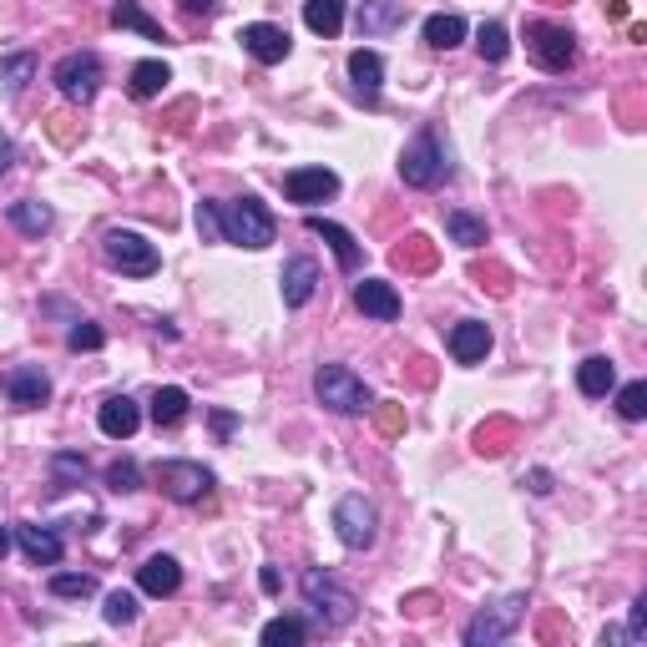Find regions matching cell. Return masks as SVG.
<instances>
[{"label":"cell","instance_id":"ba28073f","mask_svg":"<svg viewBox=\"0 0 647 647\" xmlns=\"http://www.w3.org/2000/svg\"><path fill=\"white\" fill-rule=\"evenodd\" d=\"M157 486H163L167 501L198 506V501L213 496V471L203 461H163L157 465Z\"/></svg>","mask_w":647,"mask_h":647},{"label":"cell","instance_id":"6da1fadb","mask_svg":"<svg viewBox=\"0 0 647 647\" xmlns=\"http://www.w3.org/2000/svg\"><path fill=\"white\" fill-rule=\"evenodd\" d=\"M218 228H223V243H238V248H268L278 238V223L264 203L243 193L233 203H218Z\"/></svg>","mask_w":647,"mask_h":647},{"label":"cell","instance_id":"f1b7e54d","mask_svg":"<svg viewBox=\"0 0 647 647\" xmlns=\"http://www.w3.org/2000/svg\"><path fill=\"white\" fill-rule=\"evenodd\" d=\"M461 41H465V21H461V16L440 11V16H430V21H425V46H430V51H455Z\"/></svg>","mask_w":647,"mask_h":647},{"label":"cell","instance_id":"e575fe53","mask_svg":"<svg viewBox=\"0 0 647 647\" xmlns=\"http://www.w3.org/2000/svg\"><path fill=\"white\" fill-rule=\"evenodd\" d=\"M51 597H97V577H87V571H56Z\"/></svg>","mask_w":647,"mask_h":647},{"label":"cell","instance_id":"d590c367","mask_svg":"<svg viewBox=\"0 0 647 647\" xmlns=\"http://www.w3.org/2000/svg\"><path fill=\"white\" fill-rule=\"evenodd\" d=\"M617 415L623 420H647V384L643 380H633V384H623V390H617Z\"/></svg>","mask_w":647,"mask_h":647},{"label":"cell","instance_id":"30bf717a","mask_svg":"<svg viewBox=\"0 0 647 647\" xmlns=\"http://www.w3.org/2000/svg\"><path fill=\"white\" fill-rule=\"evenodd\" d=\"M334 531H340V541L350 551H370L374 537H380V511H374L364 496H344V501L334 506Z\"/></svg>","mask_w":647,"mask_h":647},{"label":"cell","instance_id":"1f68e13d","mask_svg":"<svg viewBox=\"0 0 647 647\" xmlns=\"http://www.w3.org/2000/svg\"><path fill=\"white\" fill-rule=\"evenodd\" d=\"M264 647H298L308 637V627L298 623V617H274V623H264Z\"/></svg>","mask_w":647,"mask_h":647},{"label":"cell","instance_id":"603a6c76","mask_svg":"<svg viewBox=\"0 0 647 647\" xmlns=\"http://www.w3.org/2000/svg\"><path fill=\"white\" fill-rule=\"evenodd\" d=\"M612 384H617V364L607 360V354H592V360H581V364H577V390H581L587 400L612 395Z\"/></svg>","mask_w":647,"mask_h":647},{"label":"cell","instance_id":"9c48e42d","mask_svg":"<svg viewBox=\"0 0 647 647\" xmlns=\"http://www.w3.org/2000/svg\"><path fill=\"white\" fill-rule=\"evenodd\" d=\"M527 51L537 56L541 71H567L577 61V36L557 21H531L527 26Z\"/></svg>","mask_w":647,"mask_h":647},{"label":"cell","instance_id":"d4e9b609","mask_svg":"<svg viewBox=\"0 0 647 647\" xmlns=\"http://www.w3.org/2000/svg\"><path fill=\"white\" fill-rule=\"evenodd\" d=\"M187 410H193V400H187L183 384H167V390H157L153 395V425L157 430H173L187 420Z\"/></svg>","mask_w":647,"mask_h":647},{"label":"cell","instance_id":"7c38bea8","mask_svg":"<svg viewBox=\"0 0 647 647\" xmlns=\"http://www.w3.org/2000/svg\"><path fill=\"white\" fill-rule=\"evenodd\" d=\"M238 41H243V51H248L253 61H258V67H278V61H288V51H294L288 31H284V26H274V21H253V26H243Z\"/></svg>","mask_w":647,"mask_h":647},{"label":"cell","instance_id":"f35d334b","mask_svg":"<svg viewBox=\"0 0 647 647\" xmlns=\"http://www.w3.org/2000/svg\"><path fill=\"white\" fill-rule=\"evenodd\" d=\"M107 623L111 627H133L137 623V597L133 592H111L107 597Z\"/></svg>","mask_w":647,"mask_h":647},{"label":"cell","instance_id":"8992f818","mask_svg":"<svg viewBox=\"0 0 647 647\" xmlns=\"http://www.w3.org/2000/svg\"><path fill=\"white\" fill-rule=\"evenodd\" d=\"M400 177L410 187H440L450 177V163H445V147H440L435 133H415V143L400 153Z\"/></svg>","mask_w":647,"mask_h":647},{"label":"cell","instance_id":"cb8c5ba5","mask_svg":"<svg viewBox=\"0 0 647 647\" xmlns=\"http://www.w3.org/2000/svg\"><path fill=\"white\" fill-rule=\"evenodd\" d=\"M6 218H11V228L26 233V238H46V233L56 228V213L46 208V203H36V198L11 203V208H6Z\"/></svg>","mask_w":647,"mask_h":647},{"label":"cell","instance_id":"bcb514c9","mask_svg":"<svg viewBox=\"0 0 647 647\" xmlns=\"http://www.w3.org/2000/svg\"><path fill=\"white\" fill-rule=\"evenodd\" d=\"M527 486H531L537 496H547V491H551V471H531V476H527Z\"/></svg>","mask_w":647,"mask_h":647},{"label":"cell","instance_id":"7a4b0ae2","mask_svg":"<svg viewBox=\"0 0 647 647\" xmlns=\"http://www.w3.org/2000/svg\"><path fill=\"white\" fill-rule=\"evenodd\" d=\"M314 400L324 410H334V415H364V410H374L370 384H364L354 370H344V364H318L314 370Z\"/></svg>","mask_w":647,"mask_h":647},{"label":"cell","instance_id":"c3c4849f","mask_svg":"<svg viewBox=\"0 0 647 647\" xmlns=\"http://www.w3.org/2000/svg\"><path fill=\"white\" fill-rule=\"evenodd\" d=\"M258 581H264V592H278V571L274 567H264V577H258Z\"/></svg>","mask_w":647,"mask_h":647},{"label":"cell","instance_id":"44dd1931","mask_svg":"<svg viewBox=\"0 0 647 647\" xmlns=\"http://www.w3.org/2000/svg\"><path fill=\"white\" fill-rule=\"evenodd\" d=\"M410 21L405 0H360V36H390Z\"/></svg>","mask_w":647,"mask_h":647},{"label":"cell","instance_id":"d6a6232c","mask_svg":"<svg viewBox=\"0 0 647 647\" xmlns=\"http://www.w3.org/2000/svg\"><path fill=\"white\" fill-rule=\"evenodd\" d=\"M51 476H56V491L87 486V461H81V455H71V450H61V455H51Z\"/></svg>","mask_w":647,"mask_h":647},{"label":"cell","instance_id":"f546056e","mask_svg":"<svg viewBox=\"0 0 647 647\" xmlns=\"http://www.w3.org/2000/svg\"><path fill=\"white\" fill-rule=\"evenodd\" d=\"M31 77H36V56L31 51H16V56L0 61V91H6V97L26 91V81H31Z\"/></svg>","mask_w":647,"mask_h":647},{"label":"cell","instance_id":"52a82bcc","mask_svg":"<svg viewBox=\"0 0 647 647\" xmlns=\"http://www.w3.org/2000/svg\"><path fill=\"white\" fill-rule=\"evenodd\" d=\"M56 91L67 101H77V107H87L91 97L101 91V56L97 51H67L61 61H56Z\"/></svg>","mask_w":647,"mask_h":647},{"label":"cell","instance_id":"5bb4252c","mask_svg":"<svg viewBox=\"0 0 647 647\" xmlns=\"http://www.w3.org/2000/svg\"><path fill=\"white\" fill-rule=\"evenodd\" d=\"M304 228L314 233V238H324V243H330L344 274H360V264H364V248H360V238H354L350 228H340V223H330V218H318V213H308V218H304Z\"/></svg>","mask_w":647,"mask_h":647},{"label":"cell","instance_id":"ab89813d","mask_svg":"<svg viewBox=\"0 0 647 647\" xmlns=\"http://www.w3.org/2000/svg\"><path fill=\"white\" fill-rule=\"evenodd\" d=\"M67 344H71V350H101V344H107V334H101L91 318H71Z\"/></svg>","mask_w":647,"mask_h":647},{"label":"cell","instance_id":"9a60e30c","mask_svg":"<svg viewBox=\"0 0 647 647\" xmlns=\"http://www.w3.org/2000/svg\"><path fill=\"white\" fill-rule=\"evenodd\" d=\"M354 308H360L364 318L395 324V318H400V294H395V284H384V278H360V284H354Z\"/></svg>","mask_w":647,"mask_h":647},{"label":"cell","instance_id":"74e56055","mask_svg":"<svg viewBox=\"0 0 647 647\" xmlns=\"http://www.w3.org/2000/svg\"><path fill=\"white\" fill-rule=\"evenodd\" d=\"M395 264H400V268H430V264H435V253H430V238H410L405 248H395Z\"/></svg>","mask_w":647,"mask_h":647},{"label":"cell","instance_id":"4fadbf2b","mask_svg":"<svg viewBox=\"0 0 647 647\" xmlns=\"http://www.w3.org/2000/svg\"><path fill=\"white\" fill-rule=\"evenodd\" d=\"M6 400L21 410H41L51 400V374L41 364H21V370L6 374Z\"/></svg>","mask_w":647,"mask_h":647},{"label":"cell","instance_id":"b9f144b4","mask_svg":"<svg viewBox=\"0 0 647 647\" xmlns=\"http://www.w3.org/2000/svg\"><path fill=\"white\" fill-rule=\"evenodd\" d=\"M643 637H647V597H637V602H633V623H627V643L643 647Z\"/></svg>","mask_w":647,"mask_h":647},{"label":"cell","instance_id":"277c9868","mask_svg":"<svg viewBox=\"0 0 647 647\" xmlns=\"http://www.w3.org/2000/svg\"><path fill=\"white\" fill-rule=\"evenodd\" d=\"M101 258L127 278H153L157 268H163L157 243H147L143 233H133V228H107V238H101Z\"/></svg>","mask_w":647,"mask_h":647},{"label":"cell","instance_id":"3957f363","mask_svg":"<svg viewBox=\"0 0 647 647\" xmlns=\"http://www.w3.org/2000/svg\"><path fill=\"white\" fill-rule=\"evenodd\" d=\"M304 602L314 607V617L324 627H350L354 623V607H360L350 587H344L340 577H330L324 567H308L304 571Z\"/></svg>","mask_w":647,"mask_h":647},{"label":"cell","instance_id":"60d3db41","mask_svg":"<svg viewBox=\"0 0 647 647\" xmlns=\"http://www.w3.org/2000/svg\"><path fill=\"white\" fill-rule=\"evenodd\" d=\"M198 233H203V243H223V228H218V203H198Z\"/></svg>","mask_w":647,"mask_h":647},{"label":"cell","instance_id":"83f0119b","mask_svg":"<svg viewBox=\"0 0 647 647\" xmlns=\"http://www.w3.org/2000/svg\"><path fill=\"white\" fill-rule=\"evenodd\" d=\"M167 81H173L167 61H137L133 81H127V91H133L137 101H153V97H163V91H167Z\"/></svg>","mask_w":647,"mask_h":647},{"label":"cell","instance_id":"e0dca14e","mask_svg":"<svg viewBox=\"0 0 647 647\" xmlns=\"http://www.w3.org/2000/svg\"><path fill=\"white\" fill-rule=\"evenodd\" d=\"M97 425H101V435H107V440H133L137 425H143V410H137L133 395H111V400H101Z\"/></svg>","mask_w":647,"mask_h":647},{"label":"cell","instance_id":"7bdbcfd3","mask_svg":"<svg viewBox=\"0 0 647 647\" xmlns=\"http://www.w3.org/2000/svg\"><path fill=\"white\" fill-rule=\"evenodd\" d=\"M183 6V16H193V21H213V16L223 11V0H177Z\"/></svg>","mask_w":647,"mask_h":647},{"label":"cell","instance_id":"4dcf8cb0","mask_svg":"<svg viewBox=\"0 0 647 647\" xmlns=\"http://www.w3.org/2000/svg\"><path fill=\"white\" fill-rule=\"evenodd\" d=\"M476 51H481V61H506V56H511V31H506L501 21H486L481 31H476Z\"/></svg>","mask_w":647,"mask_h":647},{"label":"cell","instance_id":"ee69618b","mask_svg":"<svg viewBox=\"0 0 647 647\" xmlns=\"http://www.w3.org/2000/svg\"><path fill=\"white\" fill-rule=\"evenodd\" d=\"M400 425H405V410H400V405H384L380 410V430H384V435H395Z\"/></svg>","mask_w":647,"mask_h":647},{"label":"cell","instance_id":"484cf974","mask_svg":"<svg viewBox=\"0 0 647 647\" xmlns=\"http://www.w3.org/2000/svg\"><path fill=\"white\" fill-rule=\"evenodd\" d=\"M111 26H117V31H137V36H147V41H167V31L137 6V0H117V6H111Z\"/></svg>","mask_w":647,"mask_h":647},{"label":"cell","instance_id":"2e32d148","mask_svg":"<svg viewBox=\"0 0 647 647\" xmlns=\"http://www.w3.org/2000/svg\"><path fill=\"white\" fill-rule=\"evenodd\" d=\"M350 81H354V97H360L364 107H374L384 91V56L370 51V46L350 51Z\"/></svg>","mask_w":647,"mask_h":647},{"label":"cell","instance_id":"836d02e7","mask_svg":"<svg viewBox=\"0 0 647 647\" xmlns=\"http://www.w3.org/2000/svg\"><path fill=\"white\" fill-rule=\"evenodd\" d=\"M445 228H450V238L461 243V248H481V243H486V223L471 218V213H445Z\"/></svg>","mask_w":647,"mask_h":647},{"label":"cell","instance_id":"5b68a950","mask_svg":"<svg viewBox=\"0 0 647 647\" xmlns=\"http://www.w3.org/2000/svg\"><path fill=\"white\" fill-rule=\"evenodd\" d=\"M521 617H527V592H511V597H501V602L481 607V612L465 623V647H496V643H506V637L521 627Z\"/></svg>","mask_w":647,"mask_h":647},{"label":"cell","instance_id":"7dc6e473","mask_svg":"<svg viewBox=\"0 0 647 647\" xmlns=\"http://www.w3.org/2000/svg\"><path fill=\"white\" fill-rule=\"evenodd\" d=\"M11 163H16V147H11V137L0 133V173H6V167H11Z\"/></svg>","mask_w":647,"mask_h":647},{"label":"cell","instance_id":"4316f807","mask_svg":"<svg viewBox=\"0 0 647 647\" xmlns=\"http://www.w3.org/2000/svg\"><path fill=\"white\" fill-rule=\"evenodd\" d=\"M304 26L314 36H340L344 31V0H304Z\"/></svg>","mask_w":647,"mask_h":647},{"label":"cell","instance_id":"681fc988","mask_svg":"<svg viewBox=\"0 0 647 647\" xmlns=\"http://www.w3.org/2000/svg\"><path fill=\"white\" fill-rule=\"evenodd\" d=\"M6 551H11V537H6V527H0V561H6Z\"/></svg>","mask_w":647,"mask_h":647},{"label":"cell","instance_id":"7402d4cb","mask_svg":"<svg viewBox=\"0 0 647 647\" xmlns=\"http://www.w3.org/2000/svg\"><path fill=\"white\" fill-rule=\"evenodd\" d=\"M450 354H455V364H481L491 354V330H486L481 318H461L450 330Z\"/></svg>","mask_w":647,"mask_h":647},{"label":"cell","instance_id":"8fae6325","mask_svg":"<svg viewBox=\"0 0 647 647\" xmlns=\"http://www.w3.org/2000/svg\"><path fill=\"white\" fill-rule=\"evenodd\" d=\"M340 193V173L330 167H294L284 177V198L298 203V208H314V203H330Z\"/></svg>","mask_w":647,"mask_h":647},{"label":"cell","instance_id":"8d00e7d4","mask_svg":"<svg viewBox=\"0 0 647 647\" xmlns=\"http://www.w3.org/2000/svg\"><path fill=\"white\" fill-rule=\"evenodd\" d=\"M107 486H111L117 496L143 491V465H137V461H111V465H107Z\"/></svg>","mask_w":647,"mask_h":647},{"label":"cell","instance_id":"d6986e66","mask_svg":"<svg viewBox=\"0 0 647 647\" xmlns=\"http://www.w3.org/2000/svg\"><path fill=\"white\" fill-rule=\"evenodd\" d=\"M278 284H284V304L288 308H304L308 298H314V288H318V264L314 258H304V253H294L284 264V274H278Z\"/></svg>","mask_w":647,"mask_h":647},{"label":"cell","instance_id":"ac0fdd59","mask_svg":"<svg viewBox=\"0 0 647 647\" xmlns=\"http://www.w3.org/2000/svg\"><path fill=\"white\" fill-rule=\"evenodd\" d=\"M16 541H21V551L36 567H56V561L67 557V541L56 537L51 527H41V521H21V527H16Z\"/></svg>","mask_w":647,"mask_h":647},{"label":"cell","instance_id":"f6af8a7d","mask_svg":"<svg viewBox=\"0 0 647 647\" xmlns=\"http://www.w3.org/2000/svg\"><path fill=\"white\" fill-rule=\"evenodd\" d=\"M213 430H218V435L228 440L233 430H238V415H228V410H213Z\"/></svg>","mask_w":647,"mask_h":647},{"label":"cell","instance_id":"ffe728a7","mask_svg":"<svg viewBox=\"0 0 647 647\" xmlns=\"http://www.w3.org/2000/svg\"><path fill=\"white\" fill-rule=\"evenodd\" d=\"M137 587H143L147 597H173L177 587H183V567H177V557H167V551L147 557L143 567H137Z\"/></svg>","mask_w":647,"mask_h":647}]
</instances>
